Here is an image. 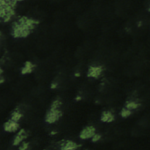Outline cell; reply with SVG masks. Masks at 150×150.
Listing matches in <instances>:
<instances>
[{
    "label": "cell",
    "mask_w": 150,
    "mask_h": 150,
    "mask_svg": "<svg viewBox=\"0 0 150 150\" xmlns=\"http://www.w3.org/2000/svg\"><path fill=\"white\" fill-rule=\"evenodd\" d=\"M96 129L94 126H89L86 127L80 133V137L83 140L89 139V138H91L94 136L95 133Z\"/></svg>",
    "instance_id": "6da1fadb"
},
{
    "label": "cell",
    "mask_w": 150,
    "mask_h": 150,
    "mask_svg": "<svg viewBox=\"0 0 150 150\" xmlns=\"http://www.w3.org/2000/svg\"><path fill=\"white\" fill-rule=\"evenodd\" d=\"M19 128L18 122L14 121L12 120H9L6 122L4 125V130L8 132H15L18 130Z\"/></svg>",
    "instance_id": "7a4b0ae2"
},
{
    "label": "cell",
    "mask_w": 150,
    "mask_h": 150,
    "mask_svg": "<svg viewBox=\"0 0 150 150\" xmlns=\"http://www.w3.org/2000/svg\"><path fill=\"white\" fill-rule=\"evenodd\" d=\"M114 120L113 114L110 112H103L101 116V121L103 122H112Z\"/></svg>",
    "instance_id": "3957f363"
},
{
    "label": "cell",
    "mask_w": 150,
    "mask_h": 150,
    "mask_svg": "<svg viewBox=\"0 0 150 150\" xmlns=\"http://www.w3.org/2000/svg\"><path fill=\"white\" fill-rule=\"evenodd\" d=\"M22 116H23L22 113H21V112L17 110L13 113L12 116H11V120H12L16 122H19V121L22 118Z\"/></svg>",
    "instance_id": "277c9868"
},
{
    "label": "cell",
    "mask_w": 150,
    "mask_h": 150,
    "mask_svg": "<svg viewBox=\"0 0 150 150\" xmlns=\"http://www.w3.org/2000/svg\"><path fill=\"white\" fill-rule=\"evenodd\" d=\"M131 114V111L127 109H124L121 111V116L123 117H127L130 116V114Z\"/></svg>",
    "instance_id": "5b68a950"
},
{
    "label": "cell",
    "mask_w": 150,
    "mask_h": 150,
    "mask_svg": "<svg viewBox=\"0 0 150 150\" xmlns=\"http://www.w3.org/2000/svg\"><path fill=\"white\" fill-rule=\"evenodd\" d=\"M91 138H92V140H93V141L96 142V141H99L100 140L101 135H99V134H95L94 135V136L92 137Z\"/></svg>",
    "instance_id": "8992f818"
}]
</instances>
